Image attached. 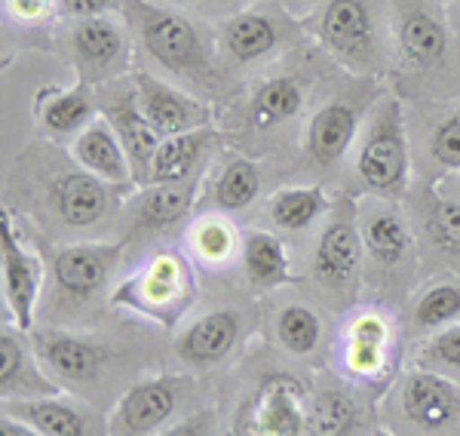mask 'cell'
<instances>
[{
	"instance_id": "f1b7e54d",
	"label": "cell",
	"mask_w": 460,
	"mask_h": 436,
	"mask_svg": "<svg viewBox=\"0 0 460 436\" xmlns=\"http://www.w3.org/2000/svg\"><path fill=\"white\" fill-rule=\"evenodd\" d=\"M362 243L381 268H396L411 249V234H408V225L399 212L372 209L362 218Z\"/></svg>"
},
{
	"instance_id": "ab89813d",
	"label": "cell",
	"mask_w": 460,
	"mask_h": 436,
	"mask_svg": "<svg viewBox=\"0 0 460 436\" xmlns=\"http://www.w3.org/2000/svg\"><path fill=\"white\" fill-rule=\"evenodd\" d=\"M160 436H215V412H197V415L184 418L181 424H172Z\"/></svg>"
},
{
	"instance_id": "e575fe53",
	"label": "cell",
	"mask_w": 460,
	"mask_h": 436,
	"mask_svg": "<svg viewBox=\"0 0 460 436\" xmlns=\"http://www.w3.org/2000/svg\"><path fill=\"white\" fill-rule=\"evenodd\" d=\"M310 415H314L319 436H344L353 427V403L338 390H329V394L316 396Z\"/></svg>"
},
{
	"instance_id": "f546056e",
	"label": "cell",
	"mask_w": 460,
	"mask_h": 436,
	"mask_svg": "<svg viewBox=\"0 0 460 436\" xmlns=\"http://www.w3.org/2000/svg\"><path fill=\"white\" fill-rule=\"evenodd\" d=\"M258 191H261V173H258V166L249 157L234 154V157L225 160V166L212 179L209 194H212V206L236 212V209H246L258 197Z\"/></svg>"
},
{
	"instance_id": "2e32d148",
	"label": "cell",
	"mask_w": 460,
	"mask_h": 436,
	"mask_svg": "<svg viewBox=\"0 0 460 436\" xmlns=\"http://www.w3.org/2000/svg\"><path fill=\"white\" fill-rule=\"evenodd\" d=\"M4 412L25 424H31L40 436H108L95 412L86 405L62 400V396H34V400H4Z\"/></svg>"
},
{
	"instance_id": "ee69618b",
	"label": "cell",
	"mask_w": 460,
	"mask_h": 436,
	"mask_svg": "<svg viewBox=\"0 0 460 436\" xmlns=\"http://www.w3.org/2000/svg\"><path fill=\"white\" fill-rule=\"evenodd\" d=\"M455 16H457V25H460V6H457V10H455Z\"/></svg>"
},
{
	"instance_id": "4dcf8cb0",
	"label": "cell",
	"mask_w": 460,
	"mask_h": 436,
	"mask_svg": "<svg viewBox=\"0 0 460 436\" xmlns=\"http://www.w3.org/2000/svg\"><path fill=\"white\" fill-rule=\"evenodd\" d=\"M332 209L329 197L319 188H283L270 200V218L283 231H304Z\"/></svg>"
},
{
	"instance_id": "8fae6325",
	"label": "cell",
	"mask_w": 460,
	"mask_h": 436,
	"mask_svg": "<svg viewBox=\"0 0 460 436\" xmlns=\"http://www.w3.org/2000/svg\"><path fill=\"white\" fill-rule=\"evenodd\" d=\"M0 277H4V301L13 314L16 329L34 326V310L40 301L43 264L34 253L22 246L10 216H4V240H0Z\"/></svg>"
},
{
	"instance_id": "cb8c5ba5",
	"label": "cell",
	"mask_w": 460,
	"mask_h": 436,
	"mask_svg": "<svg viewBox=\"0 0 460 436\" xmlns=\"http://www.w3.org/2000/svg\"><path fill=\"white\" fill-rule=\"evenodd\" d=\"M304 108V86L295 77H270L252 93L246 108V123L255 132H270L283 127L292 117H298Z\"/></svg>"
},
{
	"instance_id": "5bb4252c",
	"label": "cell",
	"mask_w": 460,
	"mask_h": 436,
	"mask_svg": "<svg viewBox=\"0 0 460 436\" xmlns=\"http://www.w3.org/2000/svg\"><path fill=\"white\" fill-rule=\"evenodd\" d=\"M288 28L279 13L243 10L221 25V49L230 65H255L286 43Z\"/></svg>"
},
{
	"instance_id": "1f68e13d",
	"label": "cell",
	"mask_w": 460,
	"mask_h": 436,
	"mask_svg": "<svg viewBox=\"0 0 460 436\" xmlns=\"http://www.w3.org/2000/svg\"><path fill=\"white\" fill-rule=\"evenodd\" d=\"M277 338L288 353L307 357V353H314L319 347L323 323H319V316L310 307L288 305L279 310V316H277Z\"/></svg>"
},
{
	"instance_id": "9a60e30c",
	"label": "cell",
	"mask_w": 460,
	"mask_h": 436,
	"mask_svg": "<svg viewBox=\"0 0 460 436\" xmlns=\"http://www.w3.org/2000/svg\"><path fill=\"white\" fill-rule=\"evenodd\" d=\"M102 111H105V120L114 127L126 157H129L132 184L147 188V184H151L154 157H157V147H160V136L154 132L151 123L145 120L142 108H138V99H136V90L111 95L105 105H102Z\"/></svg>"
},
{
	"instance_id": "484cf974",
	"label": "cell",
	"mask_w": 460,
	"mask_h": 436,
	"mask_svg": "<svg viewBox=\"0 0 460 436\" xmlns=\"http://www.w3.org/2000/svg\"><path fill=\"white\" fill-rule=\"evenodd\" d=\"M390 353V326L381 314H362L347 332V369L359 378H375L387 366Z\"/></svg>"
},
{
	"instance_id": "8d00e7d4",
	"label": "cell",
	"mask_w": 460,
	"mask_h": 436,
	"mask_svg": "<svg viewBox=\"0 0 460 436\" xmlns=\"http://www.w3.org/2000/svg\"><path fill=\"white\" fill-rule=\"evenodd\" d=\"M429 151L439 160L442 166L448 169H460V117H448L439 127L433 129V138H429Z\"/></svg>"
},
{
	"instance_id": "3957f363",
	"label": "cell",
	"mask_w": 460,
	"mask_h": 436,
	"mask_svg": "<svg viewBox=\"0 0 460 436\" xmlns=\"http://www.w3.org/2000/svg\"><path fill=\"white\" fill-rule=\"evenodd\" d=\"M399 409L420 436H451L460 431V384L429 369H414L399 384Z\"/></svg>"
},
{
	"instance_id": "30bf717a",
	"label": "cell",
	"mask_w": 460,
	"mask_h": 436,
	"mask_svg": "<svg viewBox=\"0 0 460 436\" xmlns=\"http://www.w3.org/2000/svg\"><path fill=\"white\" fill-rule=\"evenodd\" d=\"M123 243H77L53 258V289L65 305H84L95 298L117 268Z\"/></svg>"
},
{
	"instance_id": "6da1fadb",
	"label": "cell",
	"mask_w": 460,
	"mask_h": 436,
	"mask_svg": "<svg viewBox=\"0 0 460 436\" xmlns=\"http://www.w3.org/2000/svg\"><path fill=\"white\" fill-rule=\"evenodd\" d=\"M123 13L142 49L154 62L194 84H215L212 53L199 28L188 16L151 4V0H126Z\"/></svg>"
},
{
	"instance_id": "ba28073f",
	"label": "cell",
	"mask_w": 460,
	"mask_h": 436,
	"mask_svg": "<svg viewBox=\"0 0 460 436\" xmlns=\"http://www.w3.org/2000/svg\"><path fill=\"white\" fill-rule=\"evenodd\" d=\"M132 90H136V99H138V108H142L145 120L154 127L160 142L172 136H184V132L199 129V127H212V114L203 102L175 90V86H169L166 80L154 77L151 71H145V68L132 71Z\"/></svg>"
},
{
	"instance_id": "60d3db41",
	"label": "cell",
	"mask_w": 460,
	"mask_h": 436,
	"mask_svg": "<svg viewBox=\"0 0 460 436\" xmlns=\"http://www.w3.org/2000/svg\"><path fill=\"white\" fill-rule=\"evenodd\" d=\"M49 4H53V0H10V10H13V16L22 22H37L47 16Z\"/></svg>"
},
{
	"instance_id": "f6af8a7d",
	"label": "cell",
	"mask_w": 460,
	"mask_h": 436,
	"mask_svg": "<svg viewBox=\"0 0 460 436\" xmlns=\"http://www.w3.org/2000/svg\"><path fill=\"white\" fill-rule=\"evenodd\" d=\"M375 436H393V433H387V431H381V433H375Z\"/></svg>"
},
{
	"instance_id": "7bdbcfd3",
	"label": "cell",
	"mask_w": 460,
	"mask_h": 436,
	"mask_svg": "<svg viewBox=\"0 0 460 436\" xmlns=\"http://www.w3.org/2000/svg\"><path fill=\"white\" fill-rule=\"evenodd\" d=\"M172 4H190V6H203V4H209V0H172Z\"/></svg>"
},
{
	"instance_id": "836d02e7",
	"label": "cell",
	"mask_w": 460,
	"mask_h": 436,
	"mask_svg": "<svg viewBox=\"0 0 460 436\" xmlns=\"http://www.w3.org/2000/svg\"><path fill=\"white\" fill-rule=\"evenodd\" d=\"M418 369L439 372V375H445V378H451V375H457L460 378V323L436 332V335L420 347Z\"/></svg>"
},
{
	"instance_id": "5b68a950",
	"label": "cell",
	"mask_w": 460,
	"mask_h": 436,
	"mask_svg": "<svg viewBox=\"0 0 460 436\" xmlns=\"http://www.w3.org/2000/svg\"><path fill=\"white\" fill-rule=\"evenodd\" d=\"M319 40L350 68L377 62V22L368 0H329L316 22Z\"/></svg>"
},
{
	"instance_id": "7402d4cb",
	"label": "cell",
	"mask_w": 460,
	"mask_h": 436,
	"mask_svg": "<svg viewBox=\"0 0 460 436\" xmlns=\"http://www.w3.org/2000/svg\"><path fill=\"white\" fill-rule=\"evenodd\" d=\"M0 390H4V400H34V396H56L58 384L49 381L47 375L37 369V353H28L25 342L4 326L0 332Z\"/></svg>"
},
{
	"instance_id": "74e56055",
	"label": "cell",
	"mask_w": 460,
	"mask_h": 436,
	"mask_svg": "<svg viewBox=\"0 0 460 436\" xmlns=\"http://www.w3.org/2000/svg\"><path fill=\"white\" fill-rule=\"evenodd\" d=\"M126 0H58V13L71 22L93 19V16H111V13L123 10Z\"/></svg>"
},
{
	"instance_id": "4316f807",
	"label": "cell",
	"mask_w": 460,
	"mask_h": 436,
	"mask_svg": "<svg viewBox=\"0 0 460 436\" xmlns=\"http://www.w3.org/2000/svg\"><path fill=\"white\" fill-rule=\"evenodd\" d=\"M93 120H95V105H93V90H89L86 80H77L68 90L47 93V99L40 102V123L53 136L84 132Z\"/></svg>"
},
{
	"instance_id": "d590c367",
	"label": "cell",
	"mask_w": 460,
	"mask_h": 436,
	"mask_svg": "<svg viewBox=\"0 0 460 436\" xmlns=\"http://www.w3.org/2000/svg\"><path fill=\"white\" fill-rule=\"evenodd\" d=\"M194 249H197V255L203 258V262L221 264V262H227L230 253L236 249V236H234V231H230V225H225V221L206 218V221H199V225L194 227Z\"/></svg>"
},
{
	"instance_id": "44dd1931",
	"label": "cell",
	"mask_w": 460,
	"mask_h": 436,
	"mask_svg": "<svg viewBox=\"0 0 460 436\" xmlns=\"http://www.w3.org/2000/svg\"><path fill=\"white\" fill-rule=\"evenodd\" d=\"M114 184L95 179L93 173H71L56 182V209L71 227H93L114 209Z\"/></svg>"
},
{
	"instance_id": "7a4b0ae2",
	"label": "cell",
	"mask_w": 460,
	"mask_h": 436,
	"mask_svg": "<svg viewBox=\"0 0 460 436\" xmlns=\"http://www.w3.org/2000/svg\"><path fill=\"white\" fill-rule=\"evenodd\" d=\"M356 175L377 197H399L408 184V142L402 127V105L399 99H387L372 127L366 132V142L359 147Z\"/></svg>"
},
{
	"instance_id": "83f0119b",
	"label": "cell",
	"mask_w": 460,
	"mask_h": 436,
	"mask_svg": "<svg viewBox=\"0 0 460 436\" xmlns=\"http://www.w3.org/2000/svg\"><path fill=\"white\" fill-rule=\"evenodd\" d=\"M243 271L255 289H273V286L288 283L292 264H288V253L277 236L267 231H252L243 240Z\"/></svg>"
},
{
	"instance_id": "4fadbf2b",
	"label": "cell",
	"mask_w": 460,
	"mask_h": 436,
	"mask_svg": "<svg viewBox=\"0 0 460 436\" xmlns=\"http://www.w3.org/2000/svg\"><path fill=\"white\" fill-rule=\"evenodd\" d=\"M31 351L62 381H89L105 369L108 351L102 342L74 332L40 329L31 338Z\"/></svg>"
},
{
	"instance_id": "e0dca14e",
	"label": "cell",
	"mask_w": 460,
	"mask_h": 436,
	"mask_svg": "<svg viewBox=\"0 0 460 436\" xmlns=\"http://www.w3.org/2000/svg\"><path fill=\"white\" fill-rule=\"evenodd\" d=\"M240 335H243V320L236 310L227 307L209 310V314L194 320L175 338V357L184 366L209 369L215 363H221L234 351Z\"/></svg>"
},
{
	"instance_id": "603a6c76",
	"label": "cell",
	"mask_w": 460,
	"mask_h": 436,
	"mask_svg": "<svg viewBox=\"0 0 460 436\" xmlns=\"http://www.w3.org/2000/svg\"><path fill=\"white\" fill-rule=\"evenodd\" d=\"M218 142V132L212 127L190 129L184 136L163 138L157 147V157L151 166V184H188L203 157Z\"/></svg>"
},
{
	"instance_id": "7c38bea8",
	"label": "cell",
	"mask_w": 460,
	"mask_h": 436,
	"mask_svg": "<svg viewBox=\"0 0 460 436\" xmlns=\"http://www.w3.org/2000/svg\"><path fill=\"white\" fill-rule=\"evenodd\" d=\"M252 436H319L301 387L286 375H270L252 405Z\"/></svg>"
},
{
	"instance_id": "8992f818",
	"label": "cell",
	"mask_w": 460,
	"mask_h": 436,
	"mask_svg": "<svg viewBox=\"0 0 460 436\" xmlns=\"http://www.w3.org/2000/svg\"><path fill=\"white\" fill-rule=\"evenodd\" d=\"M184 390H188V381L175 375L132 384L108 421V436H154L172 421Z\"/></svg>"
},
{
	"instance_id": "52a82bcc",
	"label": "cell",
	"mask_w": 460,
	"mask_h": 436,
	"mask_svg": "<svg viewBox=\"0 0 460 436\" xmlns=\"http://www.w3.org/2000/svg\"><path fill=\"white\" fill-rule=\"evenodd\" d=\"M68 43L80 80H86L89 86L117 77L120 71L129 68L126 28L114 16H93L74 22Z\"/></svg>"
},
{
	"instance_id": "b9f144b4",
	"label": "cell",
	"mask_w": 460,
	"mask_h": 436,
	"mask_svg": "<svg viewBox=\"0 0 460 436\" xmlns=\"http://www.w3.org/2000/svg\"><path fill=\"white\" fill-rule=\"evenodd\" d=\"M0 436H40V433L31 424H25V421L4 415V421H0Z\"/></svg>"
},
{
	"instance_id": "d6a6232c",
	"label": "cell",
	"mask_w": 460,
	"mask_h": 436,
	"mask_svg": "<svg viewBox=\"0 0 460 436\" xmlns=\"http://www.w3.org/2000/svg\"><path fill=\"white\" fill-rule=\"evenodd\" d=\"M460 320V283H436L414 305V326L445 329Z\"/></svg>"
},
{
	"instance_id": "d6986e66",
	"label": "cell",
	"mask_w": 460,
	"mask_h": 436,
	"mask_svg": "<svg viewBox=\"0 0 460 436\" xmlns=\"http://www.w3.org/2000/svg\"><path fill=\"white\" fill-rule=\"evenodd\" d=\"M396 47L402 65L414 71H429L448 53V34L442 22L429 16L424 6H405L396 22Z\"/></svg>"
},
{
	"instance_id": "ffe728a7",
	"label": "cell",
	"mask_w": 460,
	"mask_h": 436,
	"mask_svg": "<svg viewBox=\"0 0 460 436\" xmlns=\"http://www.w3.org/2000/svg\"><path fill=\"white\" fill-rule=\"evenodd\" d=\"M74 160L93 173L95 179L108 184H129L132 182V166L126 157L120 138H117L114 127L108 120H93L84 132H77L71 145Z\"/></svg>"
},
{
	"instance_id": "d4e9b609",
	"label": "cell",
	"mask_w": 460,
	"mask_h": 436,
	"mask_svg": "<svg viewBox=\"0 0 460 436\" xmlns=\"http://www.w3.org/2000/svg\"><path fill=\"white\" fill-rule=\"evenodd\" d=\"M190 206H194L190 184H147L132 209V227L147 234L169 231L181 218H188Z\"/></svg>"
},
{
	"instance_id": "277c9868",
	"label": "cell",
	"mask_w": 460,
	"mask_h": 436,
	"mask_svg": "<svg viewBox=\"0 0 460 436\" xmlns=\"http://www.w3.org/2000/svg\"><path fill=\"white\" fill-rule=\"evenodd\" d=\"M362 231L356 227V203L350 197H338L332 203V218L325 221L323 234L316 240L314 249V277L325 289H350L359 277V262H362Z\"/></svg>"
},
{
	"instance_id": "f35d334b",
	"label": "cell",
	"mask_w": 460,
	"mask_h": 436,
	"mask_svg": "<svg viewBox=\"0 0 460 436\" xmlns=\"http://www.w3.org/2000/svg\"><path fill=\"white\" fill-rule=\"evenodd\" d=\"M433 221H436V236H439L442 246L448 249L460 246V206H442Z\"/></svg>"
},
{
	"instance_id": "ac0fdd59",
	"label": "cell",
	"mask_w": 460,
	"mask_h": 436,
	"mask_svg": "<svg viewBox=\"0 0 460 436\" xmlns=\"http://www.w3.org/2000/svg\"><path fill=\"white\" fill-rule=\"evenodd\" d=\"M359 117H362V105H356L350 99H338L319 108L310 117L307 138H304L307 157L316 166H335L353 142Z\"/></svg>"
},
{
	"instance_id": "9c48e42d",
	"label": "cell",
	"mask_w": 460,
	"mask_h": 436,
	"mask_svg": "<svg viewBox=\"0 0 460 436\" xmlns=\"http://www.w3.org/2000/svg\"><path fill=\"white\" fill-rule=\"evenodd\" d=\"M188 295L190 280L181 262L172 255H160L147 264L145 273L120 286V292L114 295V305H126L145 316H154V320L172 323L178 310L188 305Z\"/></svg>"
}]
</instances>
